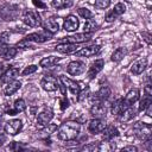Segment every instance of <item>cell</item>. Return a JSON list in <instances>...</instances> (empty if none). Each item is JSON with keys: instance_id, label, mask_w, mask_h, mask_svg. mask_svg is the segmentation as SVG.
Segmentation results:
<instances>
[{"instance_id": "cell-50", "label": "cell", "mask_w": 152, "mask_h": 152, "mask_svg": "<svg viewBox=\"0 0 152 152\" xmlns=\"http://www.w3.org/2000/svg\"><path fill=\"white\" fill-rule=\"evenodd\" d=\"M5 71V65H4V63L2 62H0V76L2 75V72Z\"/></svg>"}, {"instance_id": "cell-51", "label": "cell", "mask_w": 152, "mask_h": 152, "mask_svg": "<svg viewBox=\"0 0 152 152\" xmlns=\"http://www.w3.org/2000/svg\"><path fill=\"white\" fill-rule=\"evenodd\" d=\"M68 106H69V104H68V100H65V99H64V101L62 102V109H64V108H65V107H68Z\"/></svg>"}, {"instance_id": "cell-26", "label": "cell", "mask_w": 152, "mask_h": 152, "mask_svg": "<svg viewBox=\"0 0 152 152\" xmlns=\"http://www.w3.org/2000/svg\"><path fill=\"white\" fill-rule=\"evenodd\" d=\"M26 109V103L23 99H18L14 101V104H13V109L8 108L7 107V110H6V114H10V115H15L17 113H20V112H24Z\"/></svg>"}, {"instance_id": "cell-3", "label": "cell", "mask_w": 152, "mask_h": 152, "mask_svg": "<svg viewBox=\"0 0 152 152\" xmlns=\"http://www.w3.org/2000/svg\"><path fill=\"white\" fill-rule=\"evenodd\" d=\"M21 20L25 25L30 27H38L42 26V18L39 13L34 10H24L21 14Z\"/></svg>"}, {"instance_id": "cell-4", "label": "cell", "mask_w": 152, "mask_h": 152, "mask_svg": "<svg viewBox=\"0 0 152 152\" xmlns=\"http://www.w3.org/2000/svg\"><path fill=\"white\" fill-rule=\"evenodd\" d=\"M133 131H134V134L142 141L151 138V126L148 124H145L141 121L135 122L133 126Z\"/></svg>"}, {"instance_id": "cell-6", "label": "cell", "mask_w": 152, "mask_h": 152, "mask_svg": "<svg viewBox=\"0 0 152 152\" xmlns=\"http://www.w3.org/2000/svg\"><path fill=\"white\" fill-rule=\"evenodd\" d=\"M40 86H42V88H43L45 91H50V93H51V91H56V90L59 88L57 78L53 77V76H51V75L44 76V77L42 78V81H40Z\"/></svg>"}, {"instance_id": "cell-18", "label": "cell", "mask_w": 152, "mask_h": 152, "mask_svg": "<svg viewBox=\"0 0 152 152\" xmlns=\"http://www.w3.org/2000/svg\"><path fill=\"white\" fill-rule=\"evenodd\" d=\"M18 75H19V69L15 68V66H10L8 69H6V70L2 72V75L0 76V81L5 84V83H7V82H10V81L15 80V77H17Z\"/></svg>"}, {"instance_id": "cell-39", "label": "cell", "mask_w": 152, "mask_h": 152, "mask_svg": "<svg viewBox=\"0 0 152 152\" xmlns=\"http://www.w3.org/2000/svg\"><path fill=\"white\" fill-rule=\"evenodd\" d=\"M118 14H119V17L121 15V14H124L125 13V11H126V6L122 4V2H119V4H116L115 6H114V8H113Z\"/></svg>"}, {"instance_id": "cell-25", "label": "cell", "mask_w": 152, "mask_h": 152, "mask_svg": "<svg viewBox=\"0 0 152 152\" xmlns=\"http://www.w3.org/2000/svg\"><path fill=\"white\" fill-rule=\"evenodd\" d=\"M147 66V59L146 58H140L138 61H135L132 66H131V72L133 75H140Z\"/></svg>"}, {"instance_id": "cell-7", "label": "cell", "mask_w": 152, "mask_h": 152, "mask_svg": "<svg viewBox=\"0 0 152 152\" xmlns=\"http://www.w3.org/2000/svg\"><path fill=\"white\" fill-rule=\"evenodd\" d=\"M93 33H87V32H83V33H75L72 36H68V37H64L63 42L62 43H72V44H80V43H84V42H88L90 38H91Z\"/></svg>"}, {"instance_id": "cell-23", "label": "cell", "mask_w": 152, "mask_h": 152, "mask_svg": "<svg viewBox=\"0 0 152 152\" xmlns=\"http://www.w3.org/2000/svg\"><path fill=\"white\" fill-rule=\"evenodd\" d=\"M21 87V82L18 81V80H13V81H10L7 83H5V87H4V94L6 96H11L13 95L17 90H19Z\"/></svg>"}, {"instance_id": "cell-42", "label": "cell", "mask_w": 152, "mask_h": 152, "mask_svg": "<svg viewBox=\"0 0 152 152\" xmlns=\"http://www.w3.org/2000/svg\"><path fill=\"white\" fill-rule=\"evenodd\" d=\"M99 144H100V142H91V144H89V145H86L82 150H83V151H95V150L99 151Z\"/></svg>"}, {"instance_id": "cell-31", "label": "cell", "mask_w": 152, "mask_h": 152, "mask_svg": "<svg viewBox=\"0 0 152 152\" xmlns=\"http://www.w3.org/2000/svg\"><path fill=\"white\" fill-rule=\"evenodd\" d=\"M125 55H126V50H125L124 48H118V49L114 50V52L112 53L110 59H112L113 62L118 63V62H120V61L125 57Z\"/></svg>"}, {"instance_id": "cell-8", "label": "cell", "mask_w": 152, "mask_h": 152, "mask_svg": "<svg viewBox=\"0 0 152 152\" xmlns=\"http://www.w3.org/2000/svg\"><path fill=\"white\" fill-rule=\"evenodd\" d=\"M53 119V110L49 107H45L38 115H37V124L42 127L49 125V122Z\"/></svg>"}, {"instance_id": "cell-38", "label": "cell", "mask_w": 152, "mask_h": 152, "mask_svg": "<svg viewBox=\"0 0 152 152\" xmlns=\"http://www.w3.org/2000/svg\"><path fill=\"white\" fill-rule=\"evenodd\" d=\"M37 69H38V66L37 65H34V64H32V65H28V66H26L24 70H23V75L24 76H27V75H31V74H33V72H36L37 71Z\"/></svg>"}, {"instance_id": "cell-22", "label": "cell", "mask_w": 152, "mask_h": 152, "mask_svg": "<svg viewBox=\"0 0 152 152\" xmlns=\"http://www.w3.org/2000/svg\"><path fill=\"white\" fill-rule=\"evenodd\" d=\"M101 133H102L103 140H107V141H110L112 139H114V138H116L119 135L118 128L115 126H113V125H106Z\"/></svg>"}, {"instance_id": "cell-32", "label": "cell", "mask_w": 152, "mask_h": 152, "mask_svg": "<svg viewBox=\"0 0 152 152\" xmlns=\"http://www.w3.org/2000/svg\"><path fill=\"white\" fill-rule=\"evenodd\" d=\"M83 30H84V32H87V33H93L94 31L97 30V24H96L95 20H93V19H87V21H86V24H84V26H83Z\"/></svg>"}, {"instance_id": "cell-2", "label": "cell", "mask_w": 152, "mask_h": 152, "mask_svg": "<svg viewBox=\"0 0 152 152\" xmlns=\"http://www.w3.org/2000/svg\"><path fill=\"white\" fill-rule=\"evenodd\" d=\"M20 8L14 4H4L0 6V19L4 21H13L18 19Z\"/></svg>"}, {"instance_id": "cell-19", "label": "cell", "mask_w": 152, "mask_h": 152, "mask_svg": "<svg viewBox=\"0 0 152 152\" xmlns=\"http://www.w3.org/2000/svg\"><path fill=\"white\" fill-rule=\"evenodd\" d=\"M78 25H80V21H78V19L75 15H69L63 21V28L65 31H68V32L76 31L78 28Z\"/></svg>"}, {"instance_id": "cell-30", "label": "cell", "mask_w": 152, "mask_h": 152, "mask_svg": "<svg viewBox=\"0 0 152 152\" xmlns=\"http://www.w3.org/2000/svg\"><path fill=\"white\" fill-rule=\"evenodd\" d=\"M74 5V0H52V6L57 10L69 8Z\"/></svg>"}, {"instance_id": "cell-40", "label": "cell", "mask_w": 152, "mask_h": 152, "mask_svg": "<svg viewBox=\"0 0 152 152\" xmlns=\"http://www.w3.org/2000/svg\"><path fill=\"white\" fill-rule=\"evenodd\" d=\"M17 48H21V49H26V48H33V45H32V42H30V40H27V39H23V40H20L18 44H17Z\"/></svg>"}, {"instance_id": "cell-52", "label": "cell", "mask_w": 152, "mask_h": 152, "mask_svg": "<svg viewBox=\"0 0 152 152\" xmlns=\"http://www.w3.org/2000/svg\"><path fill=\"white\" fill-rule=\"evenodd\" d=\"M40 1H46V0H40Z\"/></svg>"}, {"instance_id": "cell-35", "label": "cell", "mask_w": 152, "mask_h": 152, "mask_svg": "<svg viewBox=\"0 0 152 152\" xmlns=\"http://www.w3.org/2000/svg\"><path fill=\"white\" fill-rule=\"evenodd\" d=\"M110 6V0H96L95 1V8L97 10H106Z\"/></svg>"}, {"instance_id": "cell-14", "label": "cell", "mask_w": 152, "mask_h": 152, "mask_svg": "<svg viewBox=\"0 0 152 152\" xmlns=\"http://www.w3.org/2000/svg\"><path fill=\"white\" fill-rule=\"evenodd\" d=\"M112 94V90L108 86H102L97 91L96 94L93 96V103L94 102H104L106 100H108V97L110 96Z\"/></svg>"}, {"instance_id": "cell-34", "label": "cell", "mask_w": 152, "mask_h": 152, "mask_svg": "<svg viewBox=\"0 0 152 152\" xmlns=\"http://www.w3.org/2000/svg\"><path fill=\"white\" fill-rule=\"evenodd\" d=\"M77 12H78V14H80L82 18H84V19H91V18H93V15H94L91 11H89L88 8H84V7L78 8V10H77Z\"/></svg>"}, {"instance_id": "cell-1", "label": "cell", "mask_w": 152, "mask_h": 152, "mask_svg": "<svg viewBox=\"0 0 152 152\" xmlns=\"http://www.w3.org/2000/svg\"><path fill=\"white\" fill-rule=\"evenodd\" d=\"M81 132V125L77 121H66L57 128V138L62 141L75 140Z\"/></svg>"}, {"instance_id": "cell-24", "label": "cell", "mask_w": 152, "mask_h": 152, "mask_svg": "<svg viewBox=\"0 0 152 152\" xmlns=\"http://www.w3.org/2000/svg\"><path fill=\"white\" fill-rule=\"evenodd\" d=\"M17 55V49L8 46L7 44L0 43V56L4 57L5 59H12Z\"/></svg>"}, {"instance_id": "cell-46", "label": "cell", "mask_w": 152, "mask_h": 152, "mask_svg": "<svg viewBox=\"0 0 152 152\" xmlns=\"http://www.w3.org/2000/svg\"><path fill=\"white\" fill-rule=\"evenodd\" d=\"M144 94L145 95H152V91H151V84L147 83L145 87H144Z\"/></svg>"}, {"instance_id": "cell-44", "label": "cell", "mask_w": 152, "mask_h": 152, "mask_svg": "<svg viewBox=\"0 0 152 152\" xmlns=\"http://www.w3.org/2000/svg\"><path fill=\"white\" fill-rule=\"evenodd\" d=\"M88 93H89V89H88V88H87L86 90H83V91L80 90V93H78V95H77V100H78V101H83V100L88 96Z\"/></svg>"}, {"instance_id": "cell-12", "label": "cell", "mask_w": 152, "mask_h": 152, "mask_svg": "<svg viewBox=\"0 0 152 152\" xmlns=\"http://www.w3.org/2000/svg\"><path fill=\"white\" fill-rule=\"evenodd\" d=\"M59 81L62 82V86L63 87H65V88H68L70 90L71 94H74L76 96L78 95V93H80V86H78V83L76 81H74V80H71V78H69L66 76H61L59 77Z\"/></svg>"}, {"instance_id": "cell-48", "label": "cell", "mask_w": 152, "mask_h": 152, "mask_svg": "<svg viewBox=\"0 0 152 152\" xmlns=\"http://www.w3.org/2000/svg\"><path fill=\"white\" fill-rule=\"evenodd\" d=\"M6 139H7V138H6V134H4V133L0 132V147L6 142Z\"/></svg>"}, {"instance_id": "cell-11", "label": "cell", "mask_w": 152, "mask_h": 152, "mask_svg": "<svg viewBox=\"0 0 152 152\" xmlns=\"http://www.w3.org/2000/svg\"><path fill=\"white\" fill-rule=\"evenodd\" d=\"M106 122L103 119H99V118H94L89 121L88 124V131L91 134H99L102 132V129L104 128Z\"/></svg>"}, {"instance_id": "cell-36", "label": "cell", "mask_w": 152, "mask_h": 152, "mask_svg": "<svg viewBox=\"0 0 152 152\" xmlns=\"http://www.w3.org/2000/svg\"><path fill=\"white\" fill-rule=\"evenodd\" d=\"M118 17H119V14H118L114 10H112V11H109V12L106 14L104 20H106L107 23H113L114 20H116V19H118Z\"/></svg>"}, {"instance_id": "cell-27", "label": "cell", "mask_w": 152, "mask_h": 152, "mask_svg": "<svg viewBox=\"0 0 152 152\" xmlns=\"http://www.w3.org/2000/svg\"><path fill=\"white\" fill-rule=\"evenodd\" d=\"M59 61H61V57H57V56H48V57H45V58H43L40 61L39 65L43 66V68H52Z\"/></svg>"}, {"instance_id": "cell-45", "label": "cell", "mask_w": 152, "mask_h": 152, "mask_svg": "<svg viewBox=\"0 0 152 152\" xmlns=\"http://www.w3.org/2000/svg\"><path fill=\"white\" fill-rule=\"evenodd\" d=\"M121 151H122V152H124V151H125V152H126V151H129V152H137V151H138V148H137L135 146H132V145H131V146L122 147V148H121Z\"/></svg>"}, {"instance_id": "cell-17", "label": "cell", "mask_w": 152, "mask_h": 152, "mask_svg": "<svg viewBox=\"0 0 152 152\" xmlns=\"http://www.w3.org/2000/svg\"><path fill=\"white\" fill-rule=\"evenodd\" d=\"M104 66V61L103 59H96L95 62H93L88 69V78L93 80Z\"/></svg>"}, {"instance_id": "cell-37", "label": "cell", "mask_w": 152, "mask_h": 152, "mask_svg": "<svg viewBox=\"0 0 152 152\" xmlns=\"http://www.w3.org/2000/svg\"><path fill=\"white\" fill-rule=\"evenodd\" d=\"M24 148V146L20 144V142H18V141H12L7 147H6V150L8 151H19V150H23Z\"/></svg>"}, {"instance_id": "cell-43", "label": "cell", "mask_w": 152, "mask_h": 152, "mask_svg": "<svg viewBox=\"0 0 152 152\" xmlns=\"http://www.w3.org/2000/svg\"><path fill=\"white\" fill-rule=\"evenodd\" d=\"M7 104L5 103V104H1L0 106V126H1V124H2V121H4V115L6 114V110H7Z\"/></svg>"}, {"instance_id": "cell-47", "label": "cell", "mask_w": 152, "mask_h": 152, "mask_svg": "<svg viewBox=\"0 0 152 152\" xmlns=\"http://www.w3.org/2000/svg\"><path fill=\"white\" fill-rule=\"evenodd\" d=\"M142 37H144V39L146 40L147 44H151V34L148 32H142Z\"/></svg>"}, {"instance_id": "cell-16", "label": "cell", "mask_w": 152, "mask_h": 152, "mask_svg": "<svg viewBox=\"0 0 152 152\" xmlns=\"http://www.w3.org/2000/svg\"><path fill=\"white\" fill-rule=\"evenodd\" d=\"M101 50V46L100 45H89V46H86V48H82L81 50H77L75 53L80 57H91L96 53H99Z\"/></svg>"}, {"instance_id": "cell-10", "label": "cell", "mask_w": 152, "mask_h": 152, "mask_svg": "<svg viewBox=\"0 0 152 152\" xmlns=\"http://www.w3.org/2000/svg\"><path fill=\"white\" fill-rule=\"evenodd\" d=\"M66 71L72 76H78L86 71V64L81 61H72L68 64Z\"/></svg>"}, {"instance_id": "cell-13", "label": "cell", "mask_w": 152, "mask_h": 152, "mask_svg": "<svg viewBox=\"0 0 152 152\" xmlns=\"http://www.w3.org/2000/svg\"><path fill=\"white\" fill-rule=\"evenodd\" d=\"M42 26H43V30H44V31L51 33L52 36H53L55 33H57L58 30H59V24H58L57 19L53 18V17H51V18L46 19L44 23H42Z\"/></svg>"}, {"instance_id": "cell-21", "label": "cell", "mask_w": 152, "mask_h": 152, "mask_svg": "<svg viewBox=\"0 0 152 152\" xmlns=\"http://www.w3.org/2000/svg\"><path fill=\"white\" fill-rule=\"evenodd\" d=\"M56 51H58L59 53H75L78 50V45L77 44H72V43H61L58 45H56Z\"/></svg>"}, {"instance_id": "cell-49", "label": "cell", "mask_w": 152, "mask_h": 152, "mask_svg": "<svg viewBox=\"0 0 152 152\" xmlns=\"http://www.w3.org/2000/svg\"><path fill=\"white\" fill-rule=\"evenodd\" d=\"M33 4H34L36 6H38V7H40V8H45V5H44L40 0H33Z\"/></svg>"}, {"instance_id": "cell-33", "label": "cell", "mask_w": 152, "mask_h": 152, "mask_svg": "<svg viewBox=\"0 0 152 152\" xmlns=\"http://www.w3.org/2000/svg\"><path fill=\"white\" fill-rule=\"evenodd\" d=\"M151 104V95H145L142 96V99L140 100V104H139V112H144L148 106Z\"/></svg>"}, {"instance_id": "cell-41", "label": "cell", "mask_w": 152, "mask_h": 152, "mask_svg": "<svg viewBox=\"0 0 152 152\" xmlns=\"http://www.w3.org/2000/svg\"><path fill=\"white\" fill-rule=\"evenodd\" d=\"M10 32L8 31H4V32H1L0 33V43H2V44H7L8 42H10Z\"/></svg>"}, {"instance_id": "cell-5", "label": "cell", "mask_w": 152, "mask_h": 152, "mask_svg": "<svg viewBox=\"0 0 152 152\" xmlns=\"http://www.w3.org/2000/svg\"><path fill=\"white\" fill-rule=\"evenodd\" d=\"M23 128V121L19 119H11L4 125V129L10 135H17Z\"/></svg>"}, {"instance_id": "cell-29", "label": "cell", "mask_w": 152, "mask_h": 152, "mask_svg": "<svg viewBox=\"0 0 152 152\" xmlns=\"http://www.w3.org/2000/svg\"><path fill=\"white\" fill-rule=\"evenodd\" d=\"M125 108H126V107H125V104H124L122 99H116V100L112 103V106H110V112H112L113 115H116V116H118Z\"/></svg>"}, {"instance_id": "cell-15", "label": "cell", "mask_w": 152, "mask_h": 152, "mask_svg": "<svg viewBox=\"0 0 152 152\" xmlns=\"http://www.w3.org/2000/svg\"><path fill=\"white\" fill-rule=\"evenodd\" d=\"M106 113H107V108L103 104V102H94L93 103V106L90 108V114L93 118L102 119L106 116Z\"/></svg>"}, {"instance_id": "cell-9", "label": "cell", "mask_w": 152, "mask_h": 152, "mask_svg": "<svg viewBox=\"0 0 152 152\" xmlns=\"http://www.w3.org/2000/svg\"><path fill=\"white\" fill-rule=\"evenodd\" d=\"M51 37H52L51 33H49V32L43 30V31H39V32H32V33L27 34L25 37V39H27V40H30L32 43H44V42L49 40Z\"/></svg>"}, {"instance_id": "cell-20", "label": "cell", "mask_w": 152, "mask_h": 152, "mask_svg": "<svg viewBox=\"0 0 152 152\" xmlns=\"http://www.w3.org/2000/svg\"><path fill=\"white\" fill-rule=\"evenodd\" d=\"M139 96H140V91H139L138 89H132V90H129V91L126 94V96L122 99L125 107L127 108V107L133 106V104L139 100Z\"/></svg>"}, {"instance_id": "cell-28", "label": "cell", "mask_w": 152, "mask_h": 152, "mask_svg": "<svg viewBox=\"0 0 152 152\" xmlns=\"http://www.w3.org/2000/svg\"><path fill=\"white\" fill-rule=\"evenodd\" d=\"M118 116H119V120H120V121H129V120H132V119L135 116V110H134V108L131 106V107L125 108Z\"/></svg>"}]
</instances>
